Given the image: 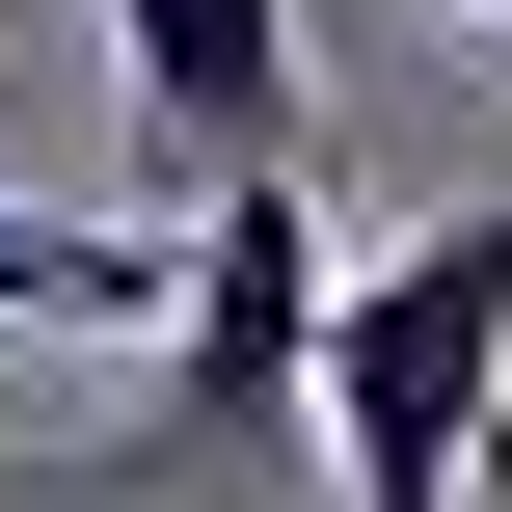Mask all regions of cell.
<instances>
[{
	"mask_svg": "<svg viewBox=\"0 0 512 512\" xmlns=\"http://www.w3.org/2000/svg\"><path fill=\"white\" fill-rule=\"evenodd\" d=\"M108 54H135L162 189H270L297 162V0H108Z\"/></svg>",
	"mask_w": 512,
	"mask_h": 512,
	"instance_id": "3",
	"label": "cell"
},
{
	"mask_svg": "<svg viewBox=\"0 0 512 512\" xmlns=\"http://www.w3.org/2000/svg\"><path fill=\"white\" fill-rule=\"evenodd\" d=\"M0 324H189V216H27L0 189Z\"/></svg>",
	"mask_w": 512,
	"mask_h": 512,
	"instance_id": "4",
	"label": "cell"
},
{
	"mask_svg": "<svg viewBox=\"0 0 512 512\" xmlns=\"http://www.w3.org/2000/svg\"><path fill=\"white\" fill-rule=\"evenodd\" d=\"M324 459H351V512H459L512 432V189L486 216H432V243H378L351 297H324Z\"/></svg>",
	"mask_w": 512,
	"mask_h": 512,
	"instance_id": "1",
	"label": "cell"
},
{
	"mask_svg": "<svg viewBox=\"0 0 512 512\" xmlns=\"http://www.w3.org/2000/svg\"><path fill=\"white\" fill-rule=\"evenodd\" d=\"M486 27H512V0H486Z\"/></svg>",
	"mask_w": 512,
	"mask_h": 512,
	"instance_id": "5",
	"label": "cell"
},
{
	"mask_svg": "<svg viewBox=\"0 0 512 512\" xmlns=\"http://www.w3.org/2000/svg\"><path fill=\"white\" fill-rule=\"evenodd\" d=\"M324 297H351V270H324V189H297V162H270V189H189V324H162V351H189V432H270V405L324 378Z\"/></svg>",
	"mask_w": 512,
	"mask_h": 512,
	"instance_id": "2",
	"label": "cell"
}]
</instances>
